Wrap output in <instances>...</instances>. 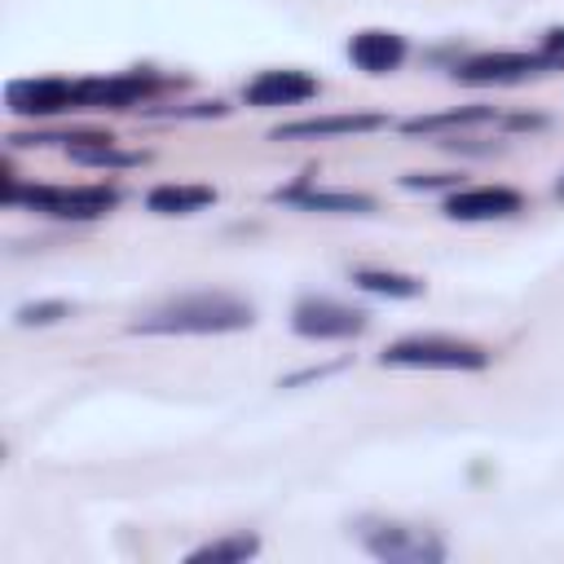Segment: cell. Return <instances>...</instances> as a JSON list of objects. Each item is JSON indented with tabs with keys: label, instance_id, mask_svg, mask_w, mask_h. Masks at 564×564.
<instances>
[{
	"label": "cell",
	"instance_id": "obj_1",
	"mask_svg": "<svg viewBox=\"0 0 564 564\" xmlns=\"http://www.w3.org/2000/svg\"><path fill=\"white\" fill-rule=\"evenodd\" d=\"M256 322V308L229 291H189L167 304H154L137 313V335H229L247 330Z\"/></svg>",
	"mask_w": 564,
	"mask_h": 564
},
{
	"label": "cell",
	"instance_id": "obj_2",
	"mask_svg": "<svg viewBox=\"0 0 564 564\" xmlns=\"http://www.w3.org/2000/svg\"><path fill=\"white\" fill-rule=\"evenodd\" d=\"M4 203H26L53 220H101L119 207L115 185H31L22 189L18 176L4 167Z\"/></svg>",
	"mask_w": 564,
	"mask_h": 564
},
{
	"label": "cell",
	"instance_id": "obj_3",
	"mask_svg": "<svg viewBox=\"0 0 564 564\" xmlns=\"http://www.w3.org/2000/svg\"><path fill=\"white\" fill-rule=\"evenodd\" d=\"M379 366H392V370H485L489 352L480 344L454 339V335H405L379 352Z\"/></svg>",
	"mask_w": 564,
	"mask_h": 564
},
{
	"label": "cell",
	"instance_id": "obj_4",
	"mask_svg": "<svg viewBox=\"0 0 564 564\" xmlns=\"http://www.w3.org/2000/svg\"><path fill=\"white\" fill-rule=\"evenodd\" d=\"M564 57L555 53H524V48H494V53H476L467 62L454 66V79L458 84H471V88H502V84H524V79H538V75H551L560 70Z\"/></svg>",
	"mask_w": 564,
	"mask_h": 564
},
{
	"label": "cell",
	"instance_id": "obj_5",
	"mask_svg": "<svg viewBox=\"0 0 564 564\" xmlns=\"http://www.w3.org/2000/svg\"><path fill=\"white\" fill-rule=\"evenodd\" d=\"M361 546L375 560H392V564H432L445 560V542L423 529V524H405V520H361L357 529Z\"/></svg>",
	"mask_w": 564,
	"mask_h": 564
},
{
	"label": "cell",
	"instance_id": "obj_6",
	"mask_svg": "<svg viewBox=\"0 0 564 564\" xmlns=\"http://www.w3.org/2000/svg\"><path fill=\"white\" fill-rule=\"evenodd\" d=\"M370 326V317L344 300H330V295H304L295 308H291V330L300 339H352Z\"/></svg>",
	"mask_w": 564,
	"mask_h": 564
},
{
	"label": "cell",
	"instance_id": "obj_7",
	"mask_svg": "<svg viewBox=\"0 0 564 564\" xmlns=\"http://www.w3.org/2000/svg\"><path fill=\"white\" fill-rule=\"evenodd\" d=\"M159 88L154 70H119V75H93L75 79V110H128L145 101Z\"/></svg>",
	"mask_w": 564,
	"mask_h": 564
},
{
	"label": "cell",
	"instance_id": "obj_8",
	"mask_svg": "<svg viewBox=\"0 0 564 564\" xmlns=\"http://www.w3.org/2000/svg\"><path fill=\"white\" fill-rule=\"evenodd\" d=\"M524 207L520 189L511 185H467V189H449L441 212L449 220H463V225H480V220H507Z\"/></svg>",
	"mask_w": 564,
	"mask_h": 564
},
{
	"label": "cell",
	"instance_id": "obj_9",
	"mask_svg": "<svg viewBox=\"0 0 564 564\" xmlns=\"http://www.w3.org/2000/svg\"><path fill=\"white\" fill-rule=\"evenodd\" d=\"M317 88H322L317 75L295 70V66H273V70H260L242 88V101L256 110H278V106H300V101L317 97Z\"/></svg>",
	"mask_w": 564,
	"mask_h": 564
},
{
	"label": "cell",
	"instance_id": "obj_10",
	"mask_svg": "<svg viewBox=\"0 0 564 564\" xmlns=\"http://www.w3.org/2000/svg\"><path fill=\"white\" fill-rule=\"evenodd\" d=\"M4 106L22 119H48L62 110H75V84L44 75V79H13L4 84Z\"/></svg>",
	"mask_w": 564,
	"mask_h": 564
},
{
	"label": "cell",
	"instance_id": "obj_11",
	"mask_svg": "<svg viewBox=\"0 0 564 564\" xmlns=\"http://www.w3.org/2000/svg\"><path fill=\"white\" fill-rule=\"evenodd\" d=\"M379 128H388V115H379V110H344V115H313V119L278 123L269 137L273 141H326V137H357V132H379Z\"/></svg>",
	"mask_w": 564,
	"mask_h": 564
},
{
	"label": "cell",
	"instance_id": "obj_12",
	"mask_svg": "<svg viewBox=\"0 0 564 564\" xmlns=\"http://www.w3.org/2000/svg\"><path fill=\"white\" fill-rule=\"evenodd\" d=\"M348 62L366 75H388L405 62V35L383 31V26H366L348 40Z\"/></svg>",
	"mask_w": 564,
	"mask_h": 564
},
{
	"label": "cell",
	"instance_id": "obj_13",
	"mask_svg": "<svg viewBox=\"0 0 564 564\" xmlns=\"http://www.w3.org/2000/svg\"><path fill=\"white\" fill-rule=\"evenodd\" d=\"M212 203H216L212 185H176V181H167V185H154L145 194V207L154 216H194V212H203Z\"/></svg>",
	"mask_w": 564,
	"mask_h": 564
},
{
	"label": "cell",
	"instance_id": "obj_14",
	"mask_svg": "<svg viewBox=\"0 0 564 564\" xmlns=\"http://www.w3.org/2000/svg\"><path fill=\"white\" fill-rule=\"evenodd\" d=\"M352 286H361L366 295H383V300H419V295H423V282H419L414 273L379 269V264L352 269Z\"/></svg>",
	"mask_w": 564,
	"mask_h": 564
},
{
	"label": "cell",
	"instance_id": "obj_15",
	"mask_svg": "<svg viewBox=\"0 0 564 564\" xmlns=\"http://www.w3.org/2000/svg\"><path fill=\"white\" fill-rule=\"evenodd\" d=\"M282 203H295L304 212H375V198L370 194H357V189H282L278 194Z\"/></svg>",
	"mask_w": 564,
	"mask_h": 564
},
{
	"label": "cell",
	"instance_id": "obj_16",
	"mask_svg": "<svg viewBox=\"0 0 564 564\" xmlns=\"http://www.w3.org/2000/svg\"><path fill=\"white\" fill-rule=\"evenodd\" d=\"M260 551V538L256 533H225V538H212V542H203V546H194L185 560L189 564H242V560H251Z\"/></svg>",
	"mask_w": 564,
	"mask_h": 564
},
{
	"label": "cell",
	"instance_id": "obj_17",
	"mask_svg": "<svg viewBox=\"0 0 564 564\" xmlns=\"http://www.w3.org/2000/svg\"><path fill=\"white\" fill-rule=\"evenodd\" d=\"M489 119H498L494 106H458V110H441V115L405 119L401 132H441V128H467V123H489Z\"/></svg>",
	"mask_w": 564,
	"mask_h": 564
},
{
	"label": "cell",
	"instance_id": "obj_18",
	"mask_svg": "<svg viewBox=\"0 0 564 564\" xmlns=\"http://www.w3.org/2000/svg\"><path fill=\"white\" fill-rule=\"evenodd\" d=\"M70 308L62 304V300H40V304H22L18 313H13V322L18 326H53V322H62Z\"/></svg>",
	"mask_w": 564,
	"mask_h": 564
},
{
	"label": "cell",
	"instance_id": "obj_19",
	"mask_svg": "<svg viewBox=\"0 0 564 564\" xmlns=\"http://www.w3.org/2000/svg\"><path fill=\"white\" fill-rule=\"evenodd\" d=\"M546 53L564 57V26H551V31H546Z\"/></svg>",
	"mask_w": 564,
	"mask_h": 564
},
{
	"label": "cell",
	"instance_id": "obj_20",
	"mask_svg": "<svg viewBox=\"0 0 564 564\" xmlns=\"http://www.w3.org/2000/svg\"><path fill=\"white\" fill-rule=\"evenodd\" d=\"M560 194H564V185H560Z\"/></svg>",
	"mask_w": 564,
	"mask_h": 564
}]
</instances>
